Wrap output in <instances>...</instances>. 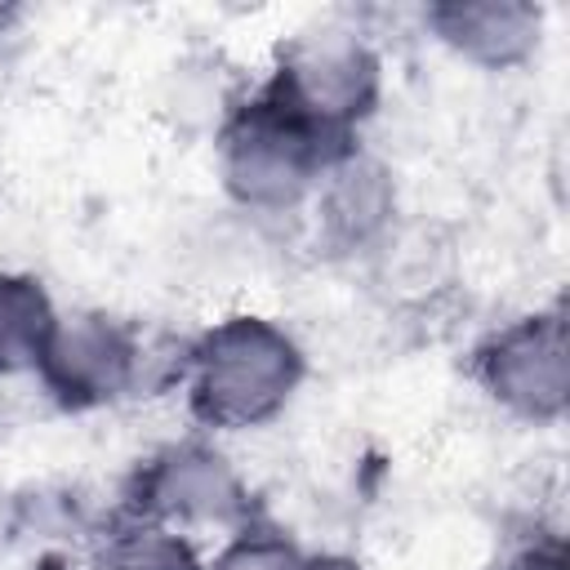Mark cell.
<instances>
[{
	"label": "cell",
	"instance_id": "1",
	"mask_svg": "<svg viewBox=\"0 0 570 570\" xmlns=\"http://www.w3.org/2000/svg\"><path fill=\"white\" fill-rule=\"evenodd\" d=\"M303 379L298 343L267 316H227L187 361V405L205 428L240 432L276 419Z\"/></svg>",
	"mask_w": 570,
	"mask_h": 570
},
{
	"label": "cell",
	"instance_id": "2",
	"mask_svg": "<svg viewBox=\"0 0 570 570\" xmlns=\"http://www.w3.org/2000/svg\"><path fill=\"white\" fill-rule=\"evenodd\" d=\"M383 89L379 53L352 27H312L281 45L276 71L267 76L263 94L316 129L334 147H352L356 125L374 111Z\"/></svg>",
	"mask_w": 570,
	"mask_h": 570
},
{
	"label": "cell",
	"instance_id": "3",
	"mask_svg": "<svg viewBox=\"0 0 570 570\" xmlns=\"http://www.w3.org/2000/svg\"><path fill=\"white\" fill-rule=\"evenodd\" d=\"M356 147H334L316 129H307L298 116H289L281 102H272L263 89L232 111L218 138L223 183L227 191L249 209H294L343 156Z\"/></svg>",
	"mask_w": 570,
	"mask_h": 570
},
{
	"label": "cell",
	"instance_id": "4",
	"mask_svg": "<svg viewBox=\"0 0 570 570\" xmlns=\"http://www.w3.org/2000/svg\"><path fill=\"white\" fill-rule=\"evenodd\" d=\"M134 517L165 530H240L249 494L236 468L205 441L165 445L134 481Z\"/></svg>",
	"mask_w": 570,
	"mask_h": 570
},
{
	"label": "cell",
	"instance_id": "5",
	"mask_svg": "<svg viewBox=\"0 0 570 570\" xmlns=\"http://www.w3.org/2000/svg\"><path fill=\"white\" fill-rule=\"evenodd\" d=\"M476 379L508 414L530 423H557L570 396V352L561 307L521 316L490 334L476 352Z\"/></svg>",
	"mask_w": 570,
	"mask_h": 570
},
{
	"label": "cell",
	"instance_id": "6",
	"mask_svg": "<svg viewBox=\"0 0 570 570\" xmlns=\"http://www.w3.org/2000/svg\"><path fill=\"white\" fill-rule=\"evenodd\" d=\"M138 338L107 312H71L53 321V334L36 361L40 383L67 410H98L125 396L138 379Z\"/></svg>",
	"mask_w": 570,
	"mask_h": 570
},
{
	"label": "cell",
	"instance_id": "7",
	"mask_svg": "<svg viewBox=\"0 0 570 570\" xmlns=\"http://www.w3.org/2000/svg\"><path fill=\"white\" fill-rule=\"evenodd\" d=\"M441 45L476 67H517L539 49L543 13L525 0H445L428 9Z\"/></svg>",
	"mask_w": 570,
	"mask_h": 570
},
{
	"label": "cell",
	"instance_id": "8",
	"mask_svg": "<svg viewBox=\"0 0 570 570\" xmlns=\"http://www.w3.org/2000/svg\"><path fill=\"white\" fill-rule=\"evenodd\" d=\"M321 214H325V232L338 245H365L392 214V187L387 174L365 160V156H343L330 174H325V191H321Z\"/></svg>",
	"mask_w": 570,
	"mask_h": 570
},
{
	"label": "cell",
	"instance_id": "9",
	"mask_svg": "<svg viewBox=\"0 0 570 570\" xmlns=\"http://www.w3.org/2000/svg\"><path fill=\"white\" fill-rule=\"evenodd\" d=\"M53 303L36 276L0 272V374L36 370L49 334H53Z\"/></svg>",
	"mask_w": 570,
	"mask_h": 570
},
{
	"label": "cell",
	"instance_id": "10",
	"mask_svg": "<svg viewBox=\"0 0 570 570\" xmlns=\"http://www.w3.org/2000/svg\"><path fill=\"white\" fill-rule=\"evenodd\" d=\"M102 570H205V566L187 543V534L134 517L120 534H111Z\"/></svg>",
	"mask_w": 570,
	"mask_h": 570
},
{
	"label": "cell",
	"instance_id": "11",
	"mask_svg": "<svg viewBox=\"0 0 570 570\" xmlns=\"http://www.w3.org/2000/svg\"><path fill=\"white\" fill-rule=\"evenodd\" d=\"M209 570H307V552L289 543L281 530L240 525Z\"/></svg>",
	"mask_w": 570,
	"mask_h": 570
},
{
	"label": "cell",
	"instance_id": "12",
	"mask_svg": "<svg viewBox=\"0 0 570 570\" xmlns=\"http://www.w3.org/2000/svg\"><path fill=\"white\" fill-rule=\"evenodd\" d=\"M517 570H566V552H561V543H534L517 561Z\"/></svg>",
	"mask_w": 570,
	"mask_h": 570
},
{
	"label": "cell",
	"instance_id": "13",
	"mask_svg": "<svg viewBox=\"0 0 570 570\" xmlns=\"http://www.w3.org/2000/svg\"><path fill=\"white\" fill-rule=\"evenodd\" d=\"M307 570H361L352 557H338V552H325V557H307Z\"/></svg>",
	"mask_w": 570,
	"mask_h": 570
},
{
	"label": "cell",
	"instance_id": "14",
	"mask_svg": "<svg viewBox=\"0 0 570 570\" xmlns=\"http://www.w3.org/2000/svg\"><path fill=\"white\" fill-rule=\"evenodd\" d=\"M49 570H71V566H49Z\"/></svg>",
	"mask_w": 570,
	"mask_h": 570
}]
</instances>
